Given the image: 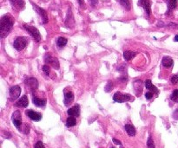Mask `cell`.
<instances>
[{"label": "cell", "mask_w": 178, "mask_h": 148, "mask_svg": "<svg viewBox=\"0 0 178 148\" xmlns=\"http://www.w3.org/2000/svg\"><path fill=\"white\" fill-rule=\"evenodd\" d=\"M113 100L116 102L118 103H123L126 102H131L134 99L132 98V96L129 94H123L121 92H116L114 95H113Z\"/></svg>", "instance_id": "3"}, {"label": "cell", "mask_w": 178, "mask_h": 148, "mask_svg": "<svg viewBox=\"0 0 178 148\" xmlns=\"http://www.w3.org/2000/svg\"><path fill=\"white\" fill-rule=\"evenodd\" d=\"M10 2L12 9L16 11H23L25 6V3L24 0H10Z\"/></svg>", "instance_id": "11"}, {"label": "cell", "mask_w": 178, "mask_h": 148, "mask_svg": "<svg viewBox=\"0 0 178 148\" xmlns=\"http://www.w3.org/2000/svg\"><path fill=\"white\" fill-rule=\"evenodd\" d=\"M113 142H114L116 145H122L121 141H120V140H118V139H113Z\"/></svg>", "instance_id": "35"}, {"label": "cell", "mask_w": 178, "mask_h": 148, "mask_svg": "<svg viewBox=\"0 0 178 148\" xmlns=\"http://www.w3.org/2000/svg\"><path fill=\"white\" fill-rule=\"evenodd\" d=\"M170 99H171L173 102L178 103V89H175V90L172 92L171 96H170Z\"/></svg>", "instance_id": "27"}, {"label": "cell", "mask_w": 178, "mask_h": 148, "mask_svg": "<svg viewBox=\"0 0 178 148\" xmlns=\"http://www.w3.org/2000/svg\"><path fill=\"white\" fill-rule=\"evenodd\" d=\"M65 25L69 29H72L75 25V20H74V17L72 15L70 8H69V10H68L67 17H66V19H65Z\"/></svg>", "instance_id": "14"}, {"label": "cell", "mask_w": 178, "mask_h": 148, "mask_svg": "<svg viewBox=\"0 0 178 148\" xmlns=\"http://www.w3.org/2000/svg\"><path fill=\"white\" fill-rule=\"evenodd\" d=\"M64 103L65 106H69L74 101V94H73V92L70 89L68 90V88H65L64 90Z\"/></svg>", "instance_id": "8"}, {"label": "cell", "mask_w": 178, "mask_h": 148, "mask_svg": "<svg viewBox=\"0 0 178 148\" xmlns=\"http://www.w3.org/2000/svg\"><path fill=\"white\" fill-rule=\"evenodd\" d=\"M14 18L10 14H6L2 17L1 20H0V36L2 38H5L9 35V33L12 30Z\"/></svg>", "instance_id": "1"}, {"label": "cell", "mask_w": 178, "mask_h": 148, "mask_svg": "<svg viewBox=\"0 0 178 148\" xmlns=\"http://www.w3.org/2000/svg\"><path fill=\"white\" fill-rule=\"evenodd\" d=\"M12 120V122H13L14 126H15L18 129L21 130L20 127H21V126H22V116H21V113H20L19 110H17V111H15V112L13 113Z\"/></svg>", "instance_id": "10"}, {"label": "cell", "mask_w": 178, "mask_h": 148, "mask_svg": "<svg viewBox=\"0 0 178 148\" xmlns=\"http://www.w3.org/2000/svg\"><path fill=\"white\" fill-rule=\"evenodd\" d=\"M147 148H155V143H154V140L152 139L151 136H150L148 138V140H147Z\"/></svg>", "instance_id": "28"}, {"label": "cell", "mask_w": 178, "mask_h": 148, "mask_svg": "<svg viewBox=\"0 0 178 148\" xmlns=\"http://www.w3.org/2000/svg\"><path fill=\"white\" fill-rule=\"evenodd\" d=\"M110 148H114V147H110Z\"/></svg>", "instance_id": "39"}, {"label": "cell", "mask_w": 178, "mask_h": 148, "mask_svg": "<svg viewBox=\"0 0 178 148\" xmlns=\"http://www.w3.org/2000/svg\"><path fill=\"white\" fill-rule=\"evenodd\" d=\"M32 102H33L34 105L38 107V108H43V107H45V105H46V100L45 99H39V98L36 97L35 95H33Z\"/></svg>", "instance_id": "18"}, {"label": "cell", "mask_w": 178, "mask_h": 148, "mask_svg": "<svg viewBox=\"0 0 178 148\" xmlns=\"http://www.w3.org/2000/svg\"><path fill=\"white\" fill-rule=\"evenodd\" d=\"M32 4V5H33V7H34V10L37 12V14L40 16V17H41V19H42V24H47L48 23V14H47V12L44 11L43 9H42V8H40L39 6H37V5H34L33 3H31Z\"/></svg>", "instance_id": "7"}, {"label": "cell", "mask_w": 178, "mask_h": 148, "mask_svg": "<svg viewBox=\"0 0 178 148\" xmlns=\"http://www.w3.org/2000/svg\"><path fill=\"white\" fill-rule=\"evenodd\" d=\"M21 94V87L18 85L13 86L12 87H11L10 89V96H11V100L14 101L17 100V99L20 96Z\"/></svg>", "instance_id": "12"}, {"label": "cell", "mask_w": 178, "mask_h": 148, "mask_svg": "<svg viewBox=\"0 0 178 148\" xmlns=\"http://www.w3.org/2000/svg\"><path fill=\"white\" fill-rule=\"evenodd\" d=\"M162 64L164 68H170L174 64V61L169 57H164L162 60Z\"/></svg>", "instance_id": "20"}, {"label": "cell", "mask_w": 178, "mask_h": 148, "mask_svg": "<svg viewBox=\"0 0 178 148\" xmlns=\"http://www.w3.org/2000/svg\"><path fill=\"white\" fill-rule=\"evenodd\" d=\"M29 132H30V126H29V125H28V124H25V125H24V133L25 134H27V133H29Z\"/></svg>", "instance_id": "34"}, {"label": "cell", "mask_w": 178, "mask_h": 148, "mask_svg": "<svg viewBox=\"0 0 178 148\" xmlns=\"http://www.w3.org/2000/svg\"><path fill=\"white\" fill-rule=\"evenodd\" d=\"M67 42H68V40L65 37L60 36L57 40V45H58V48H63V47H64L67 44Z\"/></svg>", "instance_id": "25"}, {"label": "cell", "mask_w": 178, "mask_h": 148, "mask_svg": "<svg viewBox=\"0 0 178 148\" xmlns=\"http://www.w3.org/2000/svg\"><path fill=\"white\" fill-rule=\"evenodd\" d=\"M144 86H145V87H146L148 90H150V92H152L153 94H159V90L157 89L156 87H155V86L153 85V83L151 82V81H150V79L145 81Z\"/></svg>", "instance_id": "17"}, {"label": "cell", "mask_w": 178, "mask_h": 148, "mask_svg": "<svg viewBox=\"0 0 178 148\" xmlns=\"http://www.w3.org/2000/svg\"><path fill=\"white\" fill-rule=\"evenodd\" d=\"M25 86L26 87H28L29 89H30V92L33 94L38 87V82L37 80L34 77H28L25 79Z\"/></svg>", "instance_id": "5"}, {"label": "cell", "mask_w": 178, "mask_h": 148, "mask_svg": "<svg viewBox=\"0 0 178 148\" xmlns=\"http://www.w3.org/2000/svg\"><path fill=\"white\" fill-rule=\"evenodd\" d=\"M174 40H175V42H178V35H176V36H175Z\"/></svg>", "instance_id": "38"}, {"label": "cell", "mask_w": 178, "mask_h": 148, "mask_svg": "<svg viewBox=\"0 0 178 148\" xmlns=\"http://www.w3.org/2000/svg\"><path fill=\"white\" fill-rule=\"evenodd\" d=\"M44 62H45V63L47 65H51L56 69H59V62H58V58L52 57L51 54H46L45 56H44Z\"/></svg>", "instance_id": "6"}, {"label": "cell", "mask_w": 178, "mask_h": 148, "mask_svg": "<svg viewBox=\"0 0 178 148\" xmlns=\"http://www.w3.org/2000/svg\"><path fill=\"white\" fill-rule=\"evenodd\" d=\"M25 114L26 115L33 121H40L42 120V114L37 113V112H35L31 109H29V110H26L25 111Z\"/></svg>", "instance_id": "13"}, {"label": "cell", "mask_w": 178, "mask_h": 148, "mask_svg": "<svg viewBox=\"0 0 178 148\" xmlns=\"http://www.w3.org/2000/svg\"><path fill=\"white\" fill-rule=\"evenodd\" d=\"M24 28L31 36V37L35 40V42H39L41 41L40 32H39V30L36 27L31 26V25H28V24H24Z\"/></svg>", "instance_id": "2"}, {"label": "cell", "mask_w": 178, "mask_h": 148, "mask_svg": "<svg viewBox=\"0 0 178 148\" xmlns=\"http://www.w3.org/2000/svg\"><path fill=\"white\" fill-rule=\"evenodd\" d=\"M28 105H29V100H28L27 95H23L15 103V107H18V108H26Z\"/></svg>", "instance_id": "15"}, {"label": "cell", "mask_w": 178, "mask_h": 148, "mask_svg": "<svg viewBox=\"0 0 178 148\" xmlns=\"http://www.w3.org/2000/svg\"><path fill=\"white\" fill-rule=\"evenodd\" d=\"M134 89L137 93V95H140L143 90V82L141 80L136 81L134 82Z\"/></svg>", "instance_id": "22"}, {"label": "cell", "mask_w": 178, "mask_h": 148, "mask_svg": "<svg viewBox=\"0 0 178 148\" xmlns=\"http://www.w3.org/2000/svg\"><path fill=\"white\" fill-rule=\"evenodd\" d=\"M112 88H113V82H112V81H108L107 85L104 87L105 92L109 93V92H110V91L112 90Z\"/></svg>", "instance_id": "29"}, {"label": "cell", "mask_w": 178, "mask_h": 148, "mask_svg": "<svg viewBox=\"0 0 178 148\" xmlns=\"http://www.w3.org/2000/svg\"><path fill=\"white\" fill-rule=\"evenodd\" d=\"M170 81H171V83L174 84V85L177 84V83H178V74L172 75L171 78H170Z\"/></svg>", "instance_id": "31"}, {"label": "cell", "mask_w": 178, "mask_h": 148, "mask_svg": "<svg viewBox=\"0 0 178 148\" xmlns=\"http://www.w3.org/2000/svg\"><path fill=\"white\" fill-rule=\"evenodd\" d=\"M76 118H74L72 116H69L67 118V120H66V126L67 127H72V126H76Z\"/></svg>", "instance_id": "26"}, {"label": "cell", "mask_w": 178, "mask_h": 148, "mask_svg": "<svg viewBox=\"0 0 178 148\" xmlns=\"http://www.w3.org/2000/svg\"><path fill=\"white\" fill-rule=\"evenodd\" d=\"M124 128H125V131L127 132V133L129 135V136H135L137 132H136V128L134 127V126H132L130 124H126L124 126Z\"/></svg>", "instance_id": "21"}, {"label": "cell", "mask_w": 178, "mask_h": 148, "mask_svg": "<svg viewBox=\"0 0 178 148\" xmlns=\"http://www.w3.org/2000/svg\"><path fill=\"white\" fill-rule=\"evenodd\" d=\"M118 2L120 3V5L126 10V11H129L131 8V5H130V1L129 0H118Z\"/></svg>", "instance_id": "24"}, {"label": "cell", "mask_w": 178, "mask_h": 148, "mask_svg": "<svg viewBox=\"0 0 178 148\" xmlns=\"http://www.w3.org/2000/svg\"><path fill=\"white\" fill-rule=\"evenodd\" d=\"M29 42V40L25 36H18L16 38V40L13 42V47L16 48L18 51H21L27 46Z\"/></svg>", "instance_id": "4"}, {"label": "cell", "mask_w": 178, "mask_h": 148, "mask_svg": "<svg viewBox=\"0 0 178 148\" xmlns=\"http://www.w3.org/2000/svg\"><path fill=\"white\" fill-rule=\"evenodd\" d=\"M78 2H79V5H80V6H84V1L83 0H78Z\"/></svg>", "instance_id": "37"}, {"label": "cell", "mask_w": 178, "mask_h": 148, "mask_svg": "<svg viewBox=\"0 0 178 148\" xmlns=\"http://www.w3.org/2000/svg\"><path fill=\"white\" fill-rule=\"evenodd\" d=\"M90 2H91V5L95 6V5H96V4L97 3V0H90Z\"/></svg>", "instance_id": "36"}, {"label": "cell", "mask_w": 178, "mask_h": 148, "mask_svg": "<svg viewBox=\"0 0 178 148\" xmlns=\"http://www.w3.org/2000/svg\"><path fill=\"white\" fill-rule=\"evenodd\" d=\"M67 114L69 116H72V117H77L80 115V106L78 104L75 105L74 107L70 108L68 109Z\"/></svg>", "instance_id": "16"}, {"label": "cell", "mask_w": 178, "mask_h": 148, "mask_svg": "<svg viewBox=\"0 0 178 148\" xmlns=\"http://www.w3.org/2000/svg\"><path fill=\"white\" fill-rule=\"evenodd\" d=\"M43 73L45 74L46 75H50V72H51V69H50V66L45 64V65H43Z\"/></svg>", "instance_id": "30"}, {"label": "cell", "mask_w": 178, "mask_h": 148, "mask_svg": "<svg viewBox=\"0 0 178 148\" xmlns=\"http://www.w3.org/2000/svg\"><path fill=\"white\" fill-rule=\"evenodd\" d=\"M153 97V93L152 92H147L145 94V98L147 99V100H150V99H152Z\"/></svg>", "instance_id": "33"}, {"label": "cell", "mask_w": 178, "mask_h": 148, "mask_svg": "<svg viewBox=\"0 0 178 148\" xmlns=\"http://www.w3.org/2000/svg\"><path fill=\"white\" fill-rule=\"evenodd\" d=\"M137 56V52H133V51H129V50H126L123 53V57L126 61H129L132 58H134Z\"/></svg>", "instance_id": "23"}, {"label": "cell", "mask_w": 178, "mask_h": 148, "mask_svg": "<svg viewBox=\"0 0 178 148\" xmlns=\"http://www.w3.org/2000/svg\"><path fill=\"white\" fill-rule=\"evenodd\" d=\"M137 5L139 6H142L144 9L145 13L147 15V17H149L151 14V2H150V0H139Z\"/></svg>", "instance_id": "9"}, {"label": "cell", "mask_w": 178, "mask_h": 148, "mask_svg": "<svg viewBox=\"0 0 178 148\" xmlns=\"http://www.w3.org/2000/svg\"><path fill=\"white\" fill-rule=\"evenodd\" d=\"M168 5V11L166 12V15H169L174 9L177 6V0H167Z\"/></svg>", "instance_id": "19"}, {"label": "cell", "mask_w": 178, "mask_h": 148, "mask_svg": "<svg viewBox=\"0 0 178 148\" xmlns=\"http://www.w3.org/2000/svg\"><path fill=\"white\" fill-rule=\"evenodd\" d=\"M34 148H45V147H44V145H43V144L42 141H37V142L35 144Z\"/></svg>", "instance_id": "32"}]
</instances>
